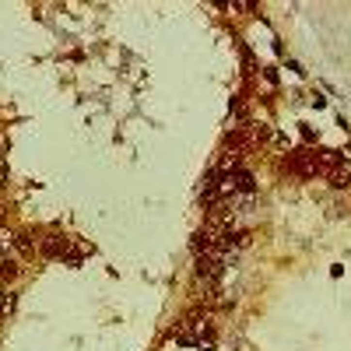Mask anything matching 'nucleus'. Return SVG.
<instances>
[{"label":"nucleus","instance_id":"1","mask_svg":"<svg viewBox=\"0 0 351 351\" xmlns=\"http://www.w3.org/2000/svg\"><path fill=\"white\" fill-rule=\"evenodd\" d=\"M225 267H228V263L222 260V256H197V277H204V281H207V285H214L218 281V277H222L225 274Z\"/></svg>","mask_w":351,"mask_h":351},{"label":"nucleus","instance_id":"2","mask_svg":"<svg viewBox=\"0 0 351 351\" xmlns=\"http://www.w3.org/2000/svg\"><path fill=\"white\" fill-rule=\"evenodd\" d=\"M291 172H299V176H305V179H313V176L319 172V162H316V155H309V151H291V158L285 162Z\"/></svg>","mask_w":351,"mask_h":351},{"label":"nucleus","instance_id":"3","mask_svg":"<svg viewBox=\"0 0 351 351\" xmlns=\"http://www.w3.org/2000/svg\"><path fill=\"white\" fill-rule=\"evenodd\" d=\"M0 239H7L21 256H32V253H35V239H32V232H0Z\"/></svg>","mask_w":351,"mask_h":351},{"label":"nucleus","instance_id":"4","mask_svg":"<svg viewBox=\"0 0 351 351\" xmlns=\"http://www.w3.org/2000/svg\"><path fill=\"white\" fill-rule=\"evenodd\" d=\"M327 179H330V186H337V190H348V186H351V169H348V165L327 169Z\"/></svg>","mask_w":351,"mask_h":351},{"label":"nucleus","instance_id":"5","mask_svg":"<svg viewBox=\"0 0 351 351\" xmlns=\"http://www.w3.org/2000/svg\"><path fill=\"white\" fill-rule=\"evenodd\" d=\"M253 141H271V127L267 123H256L253 127Z\"/></svg>","mask_w":351,"mask_h":351},{"label":"nucleus","instance_id":"6","mask_svg":"<svg viewBox=\"0 0 351 351\" xmlns=\"http://www.w3.org/2000/svg\"><path fill=\"white\" fill-rule=\"evenodd\" d=\"M0 274H4L7 281H11V277H18V263H4V271H0Z\"/></svg>","mask_w":351,"mask_h":351},{"label":"nucleus","instance_id":"7","mask_svg":"<svg viewBox=\"0 0 351 351\" xmlns=\"http://www.w3.org/2000/svg\"><path fill=\"white\" fill-rule=\"evenodd\" d=\"M263 78H267V84H277V70L274 67H263Z\"/></svg>","mask_w":351,"mask_h":351}]
</instances>
